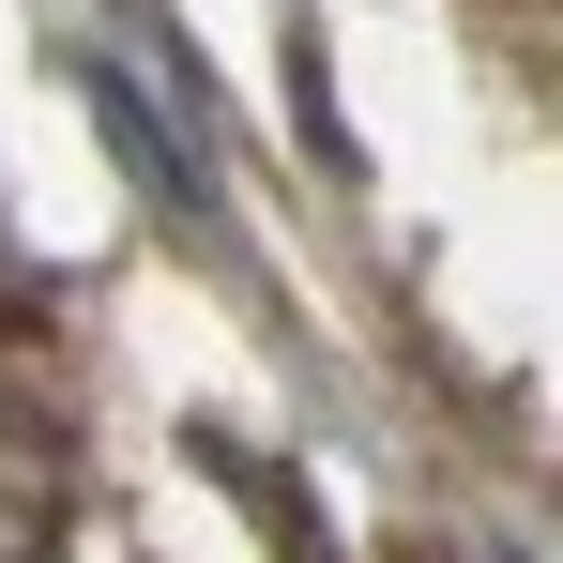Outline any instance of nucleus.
<instances>
[{
	"label": "nucleus",
	"mask_w": 563,
	"mask_h": 563,
	"mask_svg": "<svg viewBox=\"0 0 563 563\" xmlns=\"http://www.w3.org/2000/svg\"><path fill=\"white\" fill-rule=\"evenodd\" d=\"M46 533H62V457L0 427V563H31Z\"/></svg>",
	"instance_id": "1"
}]
</instances>
